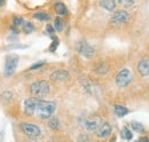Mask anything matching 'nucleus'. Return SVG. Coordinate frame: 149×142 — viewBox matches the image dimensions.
I'll use <instances>...</instances> for the list:
<instances>
[{
  "label": "nucleus",
  "mask_w": 149,
  "mask_h": 142,
  "mask_svg": "<svg viewBox=\"0 0 149 142\" xmlns=\"http://www.w3.org/2000/svg\"><path fill=\"white\" fill-rule=\"evenodd\" d=\"M56 109L55 102L53 101H46L42 99L36 97V106H35V113L40 119H48L52 117Z\"/></svg>",
  "instance_id": "f257e3e1"
},
{
  "label": "nucleus",
  "mask_w": 149,
  "mask_h": 142,
  "mask_svg": "<svg viewBox=\"0 0 149 142\" xmlns=\"http://www.w3.org/2000/svg\"><path fill=\"white\" fill-rule=\"evenodd\" d=\"M51 92V86L46 80H37L30 85V93L33 97L40 99Z\"/></svg>",
  "instance_id": "f03ea898"
},
{
  "label": "nucleus",
  "mask_w": 149,
  "mask_h": 142,
  "mask_svg": "<svg viewBox=\"0 0 149 142\" xmlns=\"http://www.w3.org/2000/svg\"><path fill=\"white\" fill-rule=\"evenodd\" d=\"M76 49L77 52L80 54L81 56L86 57V58H92L95 54V49L94 47H92L87 41L85 40H79L76 45Z\"/></svg>",
  "instance_id": "7ed1b4c3"
},
{
  "label": "nucleus",
  "mask_w": 149,
  "mask_h": 142,
  "mask_svg": "<svg viewBox=\"0 0 149 142\" xmlns=\"http://www.w3.org/2000/svg\"><path fill=\"white\" fill-rule=\"evenodd\" d=\"M131 80H132V73H131V71L129 69H123V70H120L118 73H117V76H116V79H115V81H116V85L118 86V87H126L129 84L131 83Z\"/></svg>",
  "instance_id": "20e7f679"
},
{
  "label": "nucleus",
  "mask_w": 149,
  "mask_h": 142,
  "mask_svg": "<svg viewBox=\"0 0 149 142\" xmlns=\"http://www.w3.org/2000/svg\"><path fill=\"white\" fill-rule=\"evenodd\" d=\"M19 128L25 135H28L30 138H38L41 134L40 127L35 124H31V123H21Z\"/></svg>",
  "instance_id": "39448f33"
},
{
  "label": "nucleus",
  "mask_w": 149,
  "mask_h": 142,
  "mask_svg": "<svg viewBox=\"0 0 149 142\" xmlns=\"http://www.w3.org/2000/svg\"><path fill=\"white\" fill-rule=\"evenodd\" d=\"M81 125L84 126V128L86 131L94 132V131H96L100 127V125H101V118L99 116H90V117L85 118L81 122Z\"/></svg>",
  "instance_id": "423d86ee"
},
{
  "label": "nucleus",
  "mask_w": 149,
  "mask_h": 142,
  "mask_svg": "<svg viewBox=\"0 0 149 142\" xmlns=\"http://www.w3.org/2000/svg\"><path fill=\"white\" fill-rule=\"evenodd\" d=\"M19 64V57L16 55H8L5 61V73L6 76L13 74V72L16 70Z\"/></svg>",
  "instance_id": "0eeeda50"
},
{
  "label": "nucleus",
  "mask_w": 149,
  "mask_h": 142,
  "mask_svg": "<svg viewBox=\"0 0 149 142\" xmlns=\"http://www.w3.org/2000/svg\"><path fill=\"white\" fill-rule=\"evenodd\" d=\"M129 19V13L126 10H116L113 14L111 15L110 18V23L113 25H122L124 23H126Z\"/></svg>",
  "instance_id": "6e6552de"
},
{
  "label": "nucleus",
  "mask_w": 149,
  "mask_h": 142,
  "mask_svg": "<svg viewBox=\"0 0 149 142\" xmlns=\"http://www.w3.org/2000/svg\"><path fill=\"white\" fill-rule=\"evenodd\" d=\"M111 131H112V127L109 123H102L95 132H96V136L97 138L106 139V138H108L111 134Z\"/></svg>",
  "instance_id": "1a4fd4ad"
},
{
  "label": "nucleus",
  "mask_w": 149,
  "mask_h": 142,
  "mask_svg": "<svg viewBox=\"0 0 149 142\" xmlns=\"http://www.w3.org/2000/svg\"><path fill=\"white\" fill-rule=\"evenodd\" d=\"M51 80L53 81H63V80H67L70 78V73L67 70H63V69H58L55 70L52 74H51Z\"/></svg>",
  "instance_id": "9d476101"
},
{
  "label": "nucleus",
  "mask_w": 149,
  "mask_h": 142,
  "mask_svg": "<svg viewBox=\"0 0 149 142\" xmlns=\"http://www.w3.org/2000/svg\"><path fill=\"white\" fill-rule=\"evenodd\" d=\"M138 72L142 76L146 77L149 76V60L148 58H143L138 63Z\"/></svg>",
  "instance_id": "9b49d317"
},
{
  "label": "nucleus",
  "mask_w": 149,
  "mask_h": 142,
  "mask_svg": "<svg viewBox=\"0 0 149 142\" xmlns=\"http://www.w3.org/2000/svg\"><path fill=\"white\" fill-rule=\"evenodd\" d=\"M35 106H36V97H31L25 100L24 102V112L28 116H31L35 113Z\"/></svg>",
  "instance_id": "f8f14e48"
},
{
  "label": "nucleus",
  "mask_w": 149,
  "mask_h": 142,
  "mask_svg": "<svg viewBox=\"0 0 149 142\" xmlns=\"http://www.w3.org/2000/svg\"><path fill=\"white\" fill-rule=\"evenodd\" d=\"M100 6L108 12H112L116 8V1L115 0H101Z\"/></svg>",
  "instance_id": "ddd939ff"
},
{
  "label": "nucleus",
  "mask_w": 149,
  "mask_h": 142,
  "mask_svg": "<svg viewBox=\"0 0 149 142\" xmlns=\"http://www.w3.org/2000/svg\"><path fill=\"white\" fill-rule=\"evenodd\" d=\"M54 9H55L56 14H58L60 16H64L68 14V9H67L65 5L62 2H56L54 5Z\"/></svg>",
  "instance_id": "4468645a"
},
{
  "label": "nucleus",
  "mask_w": 149,
  "mask_h": 142,
  "mask_svg": "<svg viewBox=\"0 0 149 142\" xmlns=\"http://www.w3.org/2000/svg\"><path fill=\"white\" fill-rule=\"evenodd\" d=\"M113 109H115V112H116V115L118 117H124L129 112V109L127 108L120 106V104H116V106H113Z\"/></svg>",
  "instance_id": "2eb2a0df"
},
{
  "label": "nucleus",
  "mask_w": 149,
  "mask_h": 142,
  "mask_svg": "<svg viewBox=\"0 0 149 142\" xmlns=\"http://www.w3.org/2000/svg\"><path fill=\"white\" fill-rule=\"evenodd\" d=\"M120 133H122L123 139H125L127 141L132 140V138H133V133H132V131H131L129 127H123V129H122Z\"/></svg>",
  "instance_id": "dca6fc26"
},
{
  "label": "nucleus",
  "mask_w": 149,
  "mask_h": 142,
  "mask_svg": "<svg viewBox=\"0 0 149 142\" xmlns=\"http://www.w3.org/2000/svg\"><path fill=\"white\" fill-rule=\"evenodd\" d=\"M131 126L133 128V131H135L136 133H143L145 132V127L141 123H138V122H132Z\"/></svg>",
  "instance_id": "f3484780"
},
{
  "label": "nucleus",
  "mask_w": 149,
  "mask_h": 142,
  "mask_svg": "<svg viewBox=\"0 0 149 142\" xmlns=\"http://www.w3.org/2000/svg\"><path fill=\"white\" fill-rule=\"evenodd\" d=\"M33 17L37 18V19H40V21H48L51 18V16L45 12H37V13L33 14Z\"/></svg>",
  "instance_id": "a211bd4d"
},
{
  "label": "nucleus",
  "mask_w": 149,
  "mask_h": 142,
  "mask_svg": "<svg viewBox=\"0 0 149 142\" xmlns=\"http://www.w3.org/2000/svg\"><path fill=\"white\" fill-rule=\"evenodd\" d=\"M22 28H23V31L25 33H31L35 30V26H33V24L31 22H24L23 25H22Z\"/></svg>",
  "instance_id": "6ab92c4d"
},
{
  "label": "nucleus",
  "mask_w": 149,
  "mask_h": 142,
  "mask_svg": "<svg viewBox=\"0 0 149 142\" xmlns=\"http://www.w3.org/2000/svg\"><path fill=\"white\" fill-rule=\"evenodd\" d=\"M117 1H118V5L123 8H130L134 3V0H117Z\"/></svg>",
  "instance_id": "aec40b11"
},
{
  "label": "nucleus",
  "mask_w": 149,
  "mask_h": 142,
  "mask_svg": "<svg viewBox=\"0 0 149 142\" xmlns=\"http://www.w3.org/2000/svg\"><path fill=\"white\" fill-rule=\"evenodd\" d=\"M48 126L52 128V129H57L60 127V122L57 118H49L48 120Z\"/></svg>",
  "instance_id": "412c9836"
},
{
  "label": "nucleus",
  "mask_w": 149,
  "mask_h": 142,
  "mask_svg": "<svg viewBox=\"0 0 149 142\" xmlns=\"http://www.w3.org/2000/svg\"><path fill=\"white\" fill-rule=\"evenodd\" d=\"M54 29L57 31H62L63 30V21L60 17H56L54 21Z\"/></svg>",
  "instance_id": "4be33fe9"
},
{
  "label": "nucleus",
  "mask_w": 149,
  "mask_h": 142,
  "mask_svg": "<svg viewBox=\"0 0 149 142\" xmlns=\"http://www.w3.org/2000/svg\"><path fill=\"white\" fill-rule=\"evenodd\" d=\"M95 71H96L97 73H100V74H103V73L108 72V67H107L104 63H100V64L96 67Z\"/></svg>",
  "instance_id": "5701e85b"
},
{
  "label": "nucleus",
  "mask_w": 149,
  "mask_h": 142,
  "mask_svg": "<svg viewBox=\"0 0 149 142\" xmlns=\"http://www.w3.org/2000/svg\"><path fill=\"white\" fill-rule=\"evenodd\" d=\"M23 23H24V21H23V18L22 17H15L14 19H13V24H14V26H22Z\"/></svg>",
  "instance_id": "b1692460"
},
{
  "label": "nucleus",
  "mask_w": 149,
  "mask_h": 142,
  "mask_svg": "<svg viewBox=\"0 0 149 142\" xmlns=\"http://www.w3.org/2000/svg\"><path fill=\"white\" fill-rule=\"evenodd\" d=\"M52 38H53V40H54V42L51 45V47H49V49L52 51V52H54L56 49V47H57V45H58V40H57V38L54 37V36H52Z\"/></svg>",
  "instance_id": "393cba45"
},
{
  "label": "nucleus",
  "mask_w": 149,
  "mask_h": 142,
  "mask_svg": "<svg viewBox=\"0 0 149 142\" xmlns=\"http://www.w3.org/2000/svg\"><path fill=\"white\" fill-rule=\"evenodd\" d=\"M44 64H45V62H39V63H36V64L31 65V67L29 68V70L32 71V70H37V69H40V68H41Z\"/></svg>",
  "instance_id": "a878e982"
},
{
  "label": "nucleus",
  "mask_w": 149,
  "mask_h": 142,
  "mask_svg": "<svg viewBox=\"0 0 149 142\" xmlns=\"http://www.w3.org/2000/svg\"><path fill=\"white\" fill-rule=\"evenodd\" d=\"M78 142H91V139L88 138V135L86 134H83L78 138Z\"/></svg>",
  "instance_id": "bb28decb"
},
{
  "label": "nucleus",
  "mask_w": 149,
  "mask_h": 142,
  "mask_svg": "<svg viewBox=\"0 0 149 142\" xmlns=\"http://www.w3.org/2000/svg\"><path fill=\"white\" fill-rule=\"evenodd\" d=\"M46 31H47L48 35L54 36V28H53L51 24H47V25H46Z\"/></svg>",
  "instance_id": "cd10ccee"
},
{
  "label": "nucleus",
  "mask_w": 149,
  "mask_h": 142,
  "mask_svg": "<svg viewBox=\"0 0 149 142\" xmlns=\"http://www.w3.org/2000/svg\"><path fill=\"white\" fill-rule=\"evenodd\" d=\"M26 46H23V45H12V46H9L8 48H25Z\"/></svg>",
  "instance_id": "c85d7f7f"
},
{
  "label": "nucleus",
  "mask_w": 149,
  "mask_h": 142,
  "mask_svg": "<svg viewBox=\"0 0 149 142\" xmlns=\"http://www.w3.org/2000/svg\"><path fill=\"white\" fill-rule=\"evenodd\" d=\"M139 142H149V139L147 138V136H143V138L140 139V141Z\"/></svg>",
  "instance_id": "c756f323"
},
{
  "label": "nucleus",
  "mask_w": 149,
  "mask_h": 142,
  "mask_svg": "<svg viewBox=\"0 0 149 142\" xmlns=\"http://www.w3.org/2000/svg\"><path fill=\"white\" fill-rule=\"evenodd\" d=\"M3 5V0H0V7Z\"/></svg>",
  "instance_id": "7c9ffc66"
},
{
  "label": "nucleus",
  "mask_w": 149,
  "mask_h": 142,
  "mask_svg": "<svg viewBox=\"0 0 149 142\" xmlns=\"http://www.w3.org/2000/svg\"><path fill=\"white\" fill-rule=\"evenodd\" d=\"M135 142H139V141H135Z\"/></svg>",
  "instance_id": "2f4dec72"
}]
</instances>
